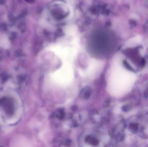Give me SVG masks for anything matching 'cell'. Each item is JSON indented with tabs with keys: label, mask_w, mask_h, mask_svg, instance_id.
I'll list each match as a JSON object with an SVG mask.
<instances>
[{
	"label": "cell",
	"mask_w": 148,
	"mask_h": 147,
	"mask_svg": "<svg viewBox=\"0 0 148 147\" xmlns=\"http://www.w3.org/2000/svg\"><path fill=\"white\" fill-rule=\"evenodd\" d=\"M122 109L125 112H127V111H129L131 109V107L128 105H125V106L123 107Z\"/></svg>",
	"instance_id": "1"
},
{
	"label": "cell",
	"mask_w": 148,
	"mask_h": 147,
	"mask_svg": "<svg viewBox=\"0 0 148 147\" xmlns=\"http://www.w3.org/2000/svg\"><path fill=\"white\" fill-rule=\"evenodd\" d=\"M131 129L133 130H136L138 129L137 124H132L130 126Z\"/></svg>",
	"instance_id": "2"
}]
</instances>
